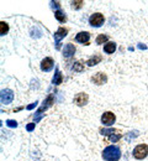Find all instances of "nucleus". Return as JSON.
I'll return each instance as SVG.
<instances>
[{
    "label": "nucleus",
    "mask_w": 148,
    "mask_h": 161,
    "mask_svg": "<svg viewBox=\"0 0 148 161\" xmlns=\"http://www.w3.org/2000/svg\"><path fill=\"white\" fill-rule=\"evenodd\" d=\"M121 158V150L116 145H109L103 151V159L105 161H119Z\"/></svg>",
    "instance_id": "nucleus-1"
},
{
    "label": "nucleus",
    "mask_w": 148,
    "mask_h": 161,
    "mask_svg": "<svg viewBox=\"0 0 148 161\" xmlns=\"http://www.w3.org/2000/svg\"><path fill=\"white\" fill-rule=\"evenodd\" d=\"M132 155H133V158L137 159V160H143V159H146L148 155V145H146V144H140V145H137V146L133 149Z\"/></svg>",
    "instance_id": "nucleus-2"
},
{
    "label": "nucleus",
    "mask_w": 148,
    "mask_h": 161,
    "mask_svg": "<svg viewBox=\"0 0 148 161\" xmlns=\"http://www.w3.org/2000/svg\"><path fill=\"white\" fill-rule=\"evenodd\" d=\"M104 22H105V18H104V15L101 13H94L89 18V24L93 27H100Z\"/></svg>",
    "instance_id": "nucleus-3"
},
{
    "label": "nucleus",
    "mask_w": 148,
    "mask_h": 161,
    "mask_svg": "<svg viewBox=\"0 0 148 161\" xmlns=\"http://www.w3.org/2000/svg\"><path fill=\"white\" fill-rule=\"evenodd\" d=\"M14 99V92L11 89H3L1 91V96H0V101L3 104H10Z\"/></svg>",
    "instance_id": "nucleus-4"
},
{
    "label": "nucleus",
    "mask_w": 148,
    "mask_h": 161,
    "mask_svg": "<svg viewBox=\"0 0 148 161\" xmlns=\"http://www.w3.org/2000/svg\"><path fill=\"white\" fill-rule=\"evenodd\" d=\"M116 120V115L112 113V112H105L103 115H101V123L106 125V126H111L114 125V123Z\"/></svg>",
    "instance_id": "nucleus-5"
},
{
    "label": "nucleus",
    "mask_w": 148,
    "mask_h": 161,
    "mask_svg": "<svg viewBox=\"0 0 148 161\" xmlns=\"http://www.w3.org/2000/svg\"><path fill=\"white\" fill-rule=\"evenodd\" d=\"M89 101V96L84 93V92H80V93H78L75 97H74V99H73V103L75 104V105H78V107H84L85 104L88 103Z\"/></svg>",
    "instance_id": "nucleus-6"
},
{
    "label": "nucleus",
    "mask_w": 148,
    "mask_h": 161,
    "mask_svg": "<svg viewBox=\"0 0 148 161\" xmlns=\"http://www.w3.org/2000/svg\"><path fill=\"white\" fill-rule=\"evenodd\" d=\"M91 82H93L94 84H96V86L105 84L106 82H107V76H106L105 73H103V72H98V73H95V75L91 77Z\"/></svg>",
    "instance_id": "nucleus-7"
},
{
    "label": "nucleus",
    "mask_w": 148,
    "mask_h": 161,
    "mask_svg": "<svg viewBox=\"0 0 148 161\" xmlns=\"http://www.w3.org/2000/svg\"><path fill=\"white\" fill-rule=\"evenodd\" d=\"M89 40H90V34L88 31H80L75 36V41L83 45H89Z\"/></svg>",
    "instance_id": "nucleus-8"
},
{
    "label": "nucleus",
    "mask_w": 148,
    "mask_h": 161,
    "mask_svg": "<svg viewBox=\"0 0 148 161\" xmlns=\"http://www.w3.org/2000/svg\"><path fill=\"white\" fill-rule=\"evenodd\" d=\"M67 34H68V30L67 29H64V27H59L56 32H54V41H56V45H57V48H59L61 46H59V41L64 39L65 36H67Z\"/></svg>",
    "instance_id": "nucleus-9"
},
{
    "label": "nucleus",
    "mask_w": 148,
    "mask_h": 161,
    "mask_svg": "<svg viewBox=\"0 0 148 161\" xmlns=\"http://www.w3.org/2000/svg\"><path fill=\"white\" fill-rule=\"evenodd\" d=\"M54 66V62L51 57H46L41 61V71L43 72H49Z\"/></svg>",
    "instance_id": "nucleus-10"
},
{
    "label": "nucleus",
    "mask_w": 148,
    "mask_h": 161,
    "mask_svg": "<svg viewBox=\"0 0 148 161\" xmlns=\"http://www.w3.org/2000/svg\"><path fill=\"white\" fill-rule=\"evenodd\" d=\"M74 53H75V46L73 43H67L63 48V56L65 58H69L74 56Z\"/></svg>",
    "instance_id": "nucleus-11"
},
{
    "label": "nucleus",
    "mask_w": 148,
    "mask_h": 161,
    "mask_svg": "<svg viewBox=\"0 0 148 161\" xmlns=\"http://www.w3.org/2000/svg\"><path fill=\"white\" fill-rule=\"evenodd\" d=\"M104 51L107 55H112L115 51H116V43L112 42V41H109L104 45Z\"/></svg>",
    "instance_id": "nucleus-12"
},
{
    "label": "nucleus",
    "mask_w": 148,
    "mask_h": 161,
    "mask_svg": "<svg viewBox=\"0 0 148 161\" xmlns=\"http://www.w3.org/2000/svg\"><path fill=\"white\" fill-rule=\"evenodd\" d=\"M101 60H103L101 55H94V56H91L89 60L86 61V64L90 66V67H93V66H96Z\"/></svg>",
    "instance_id": "nucleus-13"
},
{
    "label": "nucleus",
    "mask_w": 148,
    "mask_h": 161,
    "mask_svg": "<svg viewBox=\"0 0 148 161\" xmlns=\"http://www.w3.org/2000/svg\"><path fill=\"white\" fill-rule=\"evenodd\" d=\"M54 18H56L57 20L59 21V22H62V24L67 21V16H65V14H64V13L62 11V10H61V9L54 11Z\"/></svg>",
    "instance_id": "nucleus-14"
},
{
    "label": "nucleus",
    "mask_w": 148,
    "mask_h": 161,
    "mask_svg": "<svg viewBox=\"0 0 148 161\" xmlns=\"http://www.w3.org/2000/svg\"><path fill=\"white\" fill-rule=\"evenodd\" d=\"M62 73L58 71V69H56V73H54V76H53V80H52V83L53 84H61L62 83Z\"/></svg>",
    "instance_id": "nucleus-15"
},
{
    "label": "nucleus",
    "mask_w": 148,
    "mask_h": 161,
    "mask_svg": "<svg viewBox=\"0 0 148 161\" xmlns=\"http://www.w3.org/2000/svg\"><path fill=\"white\" fill-rule=\"evenodd\" d=\"M8 32H9V24L5 22V21H1V22H0V35L4 36V35H6Z\"/></svg>",
    "instance_id": "nucleus-16"
},
{
    "label": "nucleus",
    "mask_w": 148,
    "mask_h": 161,
    "mask_svg": "<svg viewBox=\"0 0 148 161\" xmlns=\"http://www.w3.org/2000/svg\"><path fill=\"white\" fill-rule=\"evenodd\" d=\"M70 4H72V9H74V10H79V9L83 8L84 1H83V0H77V1H72Z\"/></svg>",
    "instance_id": "nucleus-17"
},
{
    "label": "nucleus",
    "mask_w": 148,
    "mask_h": 161,
    "mask_svg": "<svg viewBox=\"0 0 148 161\" xmlns=\"http://www.w3.org/2000/svg\"><path fill=\"white\" fill-rule=\"evenodd\" d=\"M109 37H107V35H104V34H101V35H99L98 37H96V43L98 45H103V43H106V42H109Z\"/></svg>",
    "instance_id": "nucleus-18"
},
{
    "label": "nucleus",
    "mask_w": 148,
    "mask_h": 161,
    "mask_svg": "<svg viewBox=\"0 0 148 161\" xmlns=\"http://www.w3.org/2000/svg\"><path fill=\"white\" fill-rule=\"evenodd\" d=\"M73 71L74 72H83L84 71V66L80 63V62H75L73 64Z\"/></svg>",
    "instance_id": "nucleus-19"
},
{
    "label": "nucleus",
    "mask_w": 148,
    "mask_h": 161,
    "mask_svg": "<svg viewBox=\"0 0 148 161\" xmlns=\"http://www.w3.org/2000/svg\"><path fill=\"white\" fill-rule=\"evenodd\" d=\"M136 136H138V131H137V130H135V131H130V133L127 134L126 136H125V139H126V140L128 141V142H130V141H131V139H132V138L135 139Z\"/></svg>",
    "instance_id": "nucleus-20"
},
{
    "label": "nucleus",
    "mask_w": 148,
    "mask_h": 161,
    "mask_svg": "<svg viewBox=\"0 0 148 161\" xmlns=\"http://www.w3.org/2000/svg\"><path fill=\"white\" fill-rule=\"evenodd\" d=\"M31 37H41V31L37 29V27H33L32 30H31Z\"/></svg>",
    "instance_id": "nucleus-21"
},
{
    "label": "nucleus",
    "mask_w": 148,
    "mask_h": 161,
    "mask_svg": "<svg viewBox=\"0 0 148 161\" xmlns=\"http://www.w3.org/2000/svg\"><path fill=\"white\" fill-rule=\"evenodd\" d=\"M100 133H101L103 135H112L114 130H112V129H100Z\"/></svg>",
    "instance_id": "nucleus-22"
},
{
    "label": "nucleus",
    "mask_w": 148,
    "mask_h": 161,
    "mask_svg": "<svg viewBox=\"0 0 148 161\" xmlns=\"http://www.w3.org/2000/svg\"><path fill=\"white\" fill-rule=\"evenodd\" d=\"M120 139H121V135L120 134H116V135L112 134V135H110V140L112 141V142H116V141L120 140Z\"/></svg>",
    "instance_id": "nucleus-23"
},
{
    "label": "nucleus",
    "mask_w": 148,
    "mask_h": 161,
    "mask_svg": "<svg viewBox=\"0 0 148 161\" xmlns=\"http://www.w3.org/2000/svg\"><path fill=\"white\" fill-rule=\"evenodd\" d=\"M6 125H8V126H10V128H16V126H18V123H16L15 120L9 119V120H6Z\"/></svg>",
    "instance_id": "nucleus-24"
},
{
    "label": "nucleus",
    "mask_w": 148,
    "mask_h": 161,
    "mask_svg": "<svg viewBox=\"0 0 148 161\" xmlns=\"http://www.w3.org/2000/svg\"><path fill=\"white\" fill-rule=\"evenodd\" d=\"M51 8H52V9H57V10H59L61 4H59L58 1H52V3H51Z\"/></svg>",
    "instance_id": "nucleus-25"
},
{
    "label": "nucleus",
    "mask_w": 148,
    "mask_h": 161,
    "mask_svg": "<svg viewBox=\"0 0 148 161\" xmlns=\"http://www.w3.org/2000/svg\"><path fill=\"white\" fill-rule=\"evenodd\" d=\"M26 129H27L28 131H31V130H33V129H35V123H31V124H28V125L26 126Z\"/></svg>",
    "instance_id": "nucleus-26"
},
{
    "label": "nucleus",
    "mask_w": 148,
    "mask_h": 161,
    "mask_svg": "<svg viewBox=\"0 0 148 161\" xmlns=\"http://www.w3.org/2000/svg\"><path fill=\"white\" fill-rule=\"evenodd\" d=\"M36 105H37V102H35V103H32V104L27 105V109H28V110H31V109H33V108H35Z\"/></svg>",
    "instance_id": "nucleus-27"
},
{
    "label": "nucleus",
    "mask_w": 148,
    "mask_h": 161,
    "mask_svg": "<svg viewBox=\"0 0 148 161\" xmlns=\"http://www.w3.org/2000/svg\"><path fill=\"white\" fill-rule=\"evenodd\" d=\"M138 48H141V50H146V48H147V46H146V45H141V43H140V45H138Z\"/></svg>",
    "instance_id": "nucleus-28"
}]
</instances>
